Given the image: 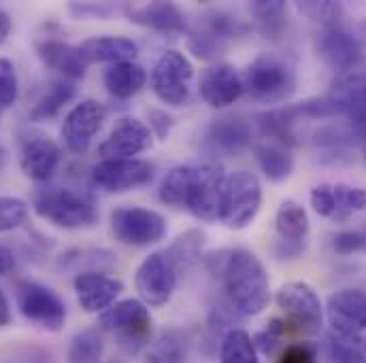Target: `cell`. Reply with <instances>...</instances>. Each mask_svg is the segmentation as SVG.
Listing matches in <instances>:
<instances>
[{"label":"cell","instance_id":"27","mask_svg":"<svg viewBox=\"0 0 366 363\" xmlns=\"http://www.w3.org/2000/svg\"><path fill=\"white\" fill-rule=\"evenodd\" d=\"M254 158H256L258 168L264 173L269 181H285L294 173V155L283 143H277V140L258 143L254 147Z\"/></svg>","mask_w":366,"mask_h":363},{"label":"cell","instance_id":"38","mask_svg":"<svg viewBox=\"0 0 366 363\" xmlns=\"http://www.w3.org/2000/svg\"><path fill=\"white\" fill-rule=\"evenodd\" d=\"M311 206H313V210H315L320 217L332 219V217H335V210H337L335 185H328V183L315 185V187L311 189Z\"/></svg>","mask_w":366,"mask_h":363},{"label":"cell","instance_id":"16","mask_svg":"<svg viewBox=\"0 0 366 363\" xmlns=\"http://www.w3.org/2000/svg\"><path fill=\"white\" fill-rule=\"evenodd\" d=\"M154 145V134L145 121L137 117H122L109 136L100 143L98 155L102 160H137Z\"/></svg>","mask_w":366,"mask_h":363},{"label":"cell","instance_id":"44","mask_svg":"<svg viewBox=\"0 0 366 363\" xmlns=\"http://www.w3.org/2000/svg\"><path fill=\"white\" fill-rule=\"evenodd\" d=\"M11 323H13V312H11V306H9L4 291L0 289V327H6Z\"/></svg>","mask_w":366,"mask_h":363},{"label":"cell","instance_id":"40","mask_svg":"<svg viewBox=\"0 0 366 363\" xmlns=\"http://www.w3.org/2000/svg\"><path fill=\"white\" fill-rule=\"evenodd\" d=\"M366 240L358 232H341L335 236V251L341 255H354L360 249H365Z\"/></svg>","mask_w":366,"mask_h":363},{"label":"cell","instance_id":"18","mask_svg":"<svg viewBox=\"0 0 366 363\" xmlns=\"http://www.w3.org/2000/svg\"><path fill=\"white\" fill-rule=\"evenodd\" d=\"M198 91H200V98L211 108H228L245 93L243 77L239 75V71L232 64L217 62L202 73Z\"/></svg>","mask_w":366,"mask_h":363},{"label":"cell","instance_id":"36","mask_svg":"<svg viewBox=\"0 0 366 363\" xmlns=\"http://www.w3.org/2000/svg\"><path fill=\"white\" fill-rule=\"evenodd\" d=\"M296 9H298L302 15H307V17H311L313 21H317L322 28H324V26L339 24V17H341V13H343V6H341L339 2H330V0H326V2H298Z\"/></svg>","mask_w":366,"mask_h":363},{"label":"cell","instance_id":"2","mask_svg":"<svg viewBox=\"0 0 366 363\" xmlns=\"http://www.w3.org/2000/svg\"><path fill=\"white\" fill-rule=\"evenodd\" d=\"M274 302L279 310L285 315L283 319H274L269 325V332L274 338L296 334L302 338H313L324 327V306L317 291L305 280H287L277 293Z\"/></svg>","mask_w":366,"mask_h":363},{"label":"cell","instance_id":"8","mask_svg":"<svg viewBox=\"0 0 366 363\" xmlns=\"http://www.w3.org/2000/svg\"><path fill=\"white\" fill-rule=\"evenodd\" d=\"M192 77H194V66L189 58L177 49H167L154 62L149 73V83L156 98L162 104L171 108H182L189 100Z\"/></svg>","mask_w":366,"mask_h":363},{"label":"cell","instance_id":"28","mask_svg":"<svg viewBox=\"0 0 366 363\" xmlns=\"http://www.w3.org/2000/svg\"><path fill=\"white\" fill-rule=\"evenodd\" d=\"M311 227L307 208L296 200H283L274 215V230L285 242H300Z\"/></svg>","mask_w":366,"mask_h":363},{"label":"cell","instance_id":"1","mask_svg":"<svg viewBox=\"0 0 366 363\" xmlns=\"http://www.w3.org/2000/svg\"><path fill=\"white\" fill-rule=\"evenodd\" d=\"M211 274H217L224 293L234 310L245 317L264 312L271 302V278L262 260L249 249H224L207 260Z\"/></svg>","mask_w":366,"mask_h":363},{"label":"cell","instance_id":"24","mask_svg":"<svg viewBox=\"0 0 366 363\" xmlns=\"http://www.w3.org/2000/svg\"><path fill=\"white\" fill-rule=\"evenodd\" d=\"M36 53H39L41 62L47 68L60 73L62 79L79 81L86 77L88 66L84 64L77 45H71V43H64L58 39H43L36 43Z\"/></svg>","mask_w":366,"mask_h":363},{"label":"cell","instance_id":"34","mask_svg":"<svg viewBox=\"0 0 366 363\" xmlns=\"http://www.w3.org/2000/svg\"><path fill=\"white\" fill-rule=\"evenodd\" d=\"M335 193H337V210L332 221L335 223H345L350 221L354 215L366 210V191L362 187H352V185H335Z\"/></svg>","mask_w":366,"mask_h":363},{"label":"cell","instance_id":"48","mask_svg":"<svg viewBox=\"0 0 366 363\" xmlns=\"http://www.w3.org/2000/svg\"><path fill=\"white\" fill-rule=\"evenodd\" d=\"M365 351H366V338H365Z\"/></svg>","mask_w":366,"mask_h":363},{"label":"cell","instance_id":"11","mask_svg":"<svg viewBox=\"0 0 366 363\" xmlns=\"http://www.w3.org/2000/svg\"><path fill=\"white\" fill-rule=\"evenodd\" d=\"M224 181H226V170L219 164L192 166L185 210L200 221H215L219 217Z\"/></svg>","mask_w":366,"mask_h":363},{"label":"cell","instance_id":"5","mask_svg":"<svg viewBox=\"0 0 366 363\" xmlns=\"http://www.w3.org/2000/svg\"><path fill=\"white\" fill-rule=\"evenodd\" d=\"M262 206V185L260 179L249 170H234L226 175L222 202H219V217L217 221L226 230H247Z\"/></svg>","mask_w":366,"mask_h":363},{"label":"cell","instance_id":"37","mask_svg":"<svg viewBox=\"0 0 366 363\" xmlns=\"http://www.w3.org/2000/svg\"><path fill=\"white\" fill-rule=\"evenodd\" d=\"M19 96L17 71L11 60L0 58V108H11Z\"/></svg>","mask_w":366,"mask_h":363},{"label":"cell","instance_id":"46","mask_svg":"<svg viewBox=\"0 0 366 363\" xmlns=\"http://www.w3.org/2000/svg\"><path fill=\"white\" fill-rule=\"evenodd\" d=\"M356 39L360 43V51H362V60H366V21H362L358 26V32H356Z\"/></svg>","mask_w":366,"mask_h":363},{"label":"cell","instance_id":"19","mask_svg":"<svg viewBox=\"0 0 366 363\" xmlns=\"http://www.w3.org/2000/svg\"><path fill=\"white\" fill-rule=\"evenodd\" d=\"M73 289H75L79 306L86 312L102 315L122 295L124 282L102 272H81L75 276Z\"/></svg>","mask_w":366,"mask_h":363},{"label":"cell","instance_id":"12","mask_svg":"<svg viewBox=\"0 0 366 363\" xmlns=\"http://www.w3.org/2000/svg\"><path fill=\"white\" fill-rule=\"evenodd\" d=\"M179 274L173 268V264L167 260L162 251L149 253L134 272V287L141 295V302L160 308L167 306L177 289Z\"/></svg>","mask_w":366,"mask_h":363},{"label":"cell","instance_id":"14","mask_svg":"<svg viewBox=\"0 0 366 363\" xmlns=\"http://www.w3.org/2000/svg\"><path fill=\"white\" fill-rule=\"evenodd\" d=\"M98 325L122 342L132 344L143 342L152 334V315L141 300H122L98 317Z\"/></svg>","mask_w":366,"mask_h":363},{"label":"cell","instance_id":"23","mask_svg":"<svg viewBox=\"0 0 366 363\" xmlns=\"http://www.w3.org/2000/svg\"><path fill=\"white\" fill-rule=\"evenodd\" d=\"M79 56L86 66L90 64H119L132 62L139 53V47L132 39L126 36H90L77 45Z\"/></svg>","mask_w":366,"mask_h":363},{"label":"cell","instance_id":"15","mask_svg":"<svg viewBox=\"0 0 366 363\" xmlns=\"http://www.w3.org/2000/svg\"><path fill=\"white\" fill-rule=\"evenodd\" d=\"M154 164L145 160H100L92 168V181L109 193H124L154 181Z\"/></svg>","mask_w":366,"mask_h":363},{"label":"cell","instance_id":"30","mask_svg":"<svg viewBox=\"0 0 366 363\" xmlns=\"http://www.w3.org/2000/svg\"><path fill=\"white\" fill-rule=\"evenodd\" d=\"M219 363H260L256 342L245 329H230L219 347Z\"/></svg>","mask_w":366,"mask_h":363},{"label":"cell","instance_id":"20","mask_svg":"<svg viewBox=\"0 0 366 363\" xmlns=\"http://www.w3.org/2000/svg\"><path fill=\"white\" fill-rule=\"evenodd\" d=\"M62 162V149L45 136H30L19 149V168L34 183L49 181Z\"/></svg>","mask_w":366,"mask_h":363},{"label":"cell","instance_id":"3","mask_svg":"<svg viewBox=\"0 0 366 363\" xmlns=\"http://www.w3.org/2000/svg\"><path fill=\"white\" fill-rule=\"evenodd\" d=\"M241 77L243 91L260 104H281L296 91V66L277 51L258 53Z\"/></svg>","mask_w":366,"mask_h":363},{"label":"cell","instance_id":"31","mask_svg":"<svg viewBox=\"0 0 366 363\" xmlns=\"http://www.w3.org/2000/svg\"><path fill=\"white\" fill-rule=\"evenodd\" d=\"M252 15L256 17V24L260 28V32L269 39H277L285 24H287V6L285 2L281 0H273V2H267V0H260V2H254L252 6Z\"/></svg>","mask_w":366,"mask_h":363},{"label":"cell","instance_id":"43","mask_svg":"<svg viewBox=\"0 0 366 363\" xmlns=\"http://www.w3.org/2000/svg\"><path fill=\"white\" fill-rule=\"evenodd\" d=\"M15 268V255L9 247L0 245V276L9 274Z\"/></svg>","mask_w":366,"mask_h":363},{"label":"cell","instance_id":"47","mask_svg":"<svg viewBox=\"0 0 366 363\" xmlns=\"http://www.w3.org/2000/svg\"><path fill=\"white\" fill-rule=\"evenodd\" d=\"M362 158H365V164H366V145H365V149H362Z\"/></svg>","mask_w":366,"mask_h":363},{"label":"cell","instance_id":"39","mask_svg":"<svg viewBox=\"0 0 366 363\" xmlns=\"http://www.w3.org/2000/svg\"><path fill=\"white\" fill-rule=\"evenodd\" d=\"M147 117H149V123H147V128L152 130V134L158 138V140H167L169 138V134H171V130H173V117L167 113V111H160V108H152L149 113H147Z\"/></svg>","mask_w":366,"mask_h":363},{"label":"cell","instance_id":"9","mask_svg":"<svg viewBox=\"0 0 366 363\" xmlns=\"http://www.w3.org/2000/svg\"><path fill=\"white\" fill-rule=\"evenodd\" d=\"M15 304L21 317L47 332H60L66 321V306L60 295L34 280H21L15 287Z\"/></svg>","mask_w":366,"mask_h":363},{"label":"cell","instance_id":"45","mask_svg":"<svg viewBox=\"0 0 366 363\" xmlns=\"http://www.w3.org/2000/svg\"><path fill=\"white\" fill-rule=\"evenodd\" d=\"M11 30H13V19H11V15H9L6 11L0 9V45L6 43Z\"/></svg>","mask_w":366,"mask_h":363},{"label":"cell","instance_id":"7","mask_svg":"<svg viewBox=\"0 0 366 363\" xmlns=\"http://www.w3.org/2000/svg\"><path fill=\"white\" fill-rule=\"evenodd\" d=\"M111 234L126 247H149L164 240L169 225L167 219L143 206H119L109 217Z\"/></svg>","mask_w":366,"mask_h":363},{"label":"cell","instance_id":"22","mask_svg":"<svg viewBox=\"0 0 366 363\" xmlns=\"http://www.w3.org/2000/svg\"><path fill=\"white\" fill-rule=\"evenodd\" d=\"M204 138L211 151L239 155L252 145V126L243 117H219L213 119Z\"/></svg>","mask_w":366,"mask_h":363},{"label":"cell","instance_id":"10","mask_svg":"<svg viewBox=\"0 0 366 363\" xmlns=\"http://www.w3.org/2000/svg\"><path fill=\"white\" fill-rule=\"evenodd\" d=\"M245 26L226 11H209L200 17L198 26L187 39V49L200 60H213L241 36Z\"/></svg>","mask_w":366,"mask_h":363},{"label":"cell","instance_id":"13","mask_svg":"<svg viewBox=\"0 0 366 363\" xmlns=\"http://www.w3.org/2000/svg\"><path fill=\"white\" fill-rule=\"evenodd\" d=\"M313 47H315V53L332 71H339L341 75L358 71V64L362 62V51H360V43L356 34H352L339 24L320 28L313 39Z\"/></svg>","mask_w":366,"mask_h":363},{"label":"cell","instance_id":"33","mask_svg":"<svg viewBox=\"0 0 366 363\" xmlns=\"http://www.w3.org/2000/svg\"><path fill=\"white\" fill-rule=\"evenodd\" d=\"M189 179H192V166H177L173 168L160 185V200L167 206L173 208H185V198L189 189Z\"/></svg>","mask_w":366,"mask_h":363},{"label":"cell","instance_id":"6","mask_svg":"<svg viewBox=\"0 0 366 363\" xmlns=\"http://www.w3.org/2000/svg\"><path fill=\"white\" fill-rule=\"evenodd\" d=\"M326 317L332 334L350 349L365 351L366 338V291L341 289L328 297Z\"/></svg>","mask_w":366,"mask_h":363},{"label":"cell","instance_id":"32","mask_svg":"<svg viewBox=\"0 0 366 363\" xmlns=\"http://www.w3.org/2000/svg\"><path fill=\"white\" fill-rule=\"evenodd\" d=\"M102 338L98 329H81L73 336L66 353V363H100L102 362Z\"/></svg>","mask_w":366,"mask_h":363},{"label":"cell","instance_id":"42","mask_svg":"<svg viewBox=\"0 0 366 363\" xmlns=\"http://www.w3.org/2000/svg\"><path fill=\"white\" fill-rule=\"evenodd\" d=\"M113 11V6L109 4H71V13H75L77 17H104Z\"/></svg>","mask_w":366,"mask_h":363},{"label":"cell","instance_id":"4","mask_svg":"<svg viewBox=\"0 0 366 363\" xmlns=\"http://www.w3.org/2000/svg\"><path fill=\"white\" fill-rule=\"evenodd\" d=\"M34 213L62 230H86L98 223L94 195L73 187H47L34 195Z\"/></svg>","mask_w":366,"mask_h":363},{"label":"cell","instance_id":"41","mask_svg":"<svg viewBox=\"0 0 366 363\" xmlns=\"http://www.w3.org/2000/svg\"><path fill=\"white\" fill-rule=\"evenodd\" d=\"M277 363H313V353L307 344H290Z\"/></svg>","mask_w":366,"mask_h":363},{"label":"cell","instance_id":"35","mask_svg":"<svg viewBox=\"0 0 366 363\" xmlns=\"http://www.w3.org/2000/svg\"><path fill=\"white\" fill-rule=\"evenodd\" d=\"M28 219V204L21 198L0 195V234L13 232Z\"/></svg>","mask_w":366,"mask_h":363},{"label":"cell","instance_id":"17","mask_svg":"<svg viewBox=\"0 0 366 363\" xmlns=\"http://www.w3.org/2000/svg\"><path fill=\"white\" fill-rule=\"evenodd\" d=\"M104 117L107 113L98 100L90 98V100H81L79 104H75L64 117V123L60 130L64 147L75 155H84L90 149L96 134L100 132Z\"/></svg>","mask_w":366,"mask_h":363},{"label":"cell","instance_id":"26","mask_svg":"<svg viewBox=\"0 0 366 363\" xmlns=\"http://www.w3.org/2000/svg\"><path fill=\"white\" fill-rule=\"evenodd\" d=\"M204 245H207L204 232L198 227H192V230H185L183 234H179L162 253L173 264L177 274H185L202 260Z\"/></svg>","mask_w":366,"mask_h":363},{"label":"cell","instance_id":"21","mask_svg":"<svg viewBox=\"0 0 366 363\" xmlns=\"http://www.w3.org/2000/svg\"><path fill=\"white\" fill-rule=\"evenodd\" d=\"M128 19L158 34H182L185 32V15L173 2H147V4H126Z\"/></svg>","mask_w":366,"mask_h":363},{"label":"cell","instance_id":"29","mask_svg":"<svg viewBox=\"0 0 366 363\" xmlns=\"http://www.w3.org/2000/svg\"><path fill=\"white\" fill-rule=\"evenodd\" d=\"M75 91H77L75 81H69V79H58V81H54V83L49 86V90L45 91V93L39 98V102L32 106L30 119H32V121H47V119L56 117V115L64 108V104H69V102L73 100Z\"/></svg>","mask_w":366,"mask_h":363},{"label":"cell","instance_id":"25","mask_svg":"<svg viewBox=\"0 0 366 363\" xmlns=\"http://www.w3.org/2000/svg\"><path fill=\"white\" fill-rule=\"evenodd\" d=\"M102 83L115 100H130L147 83V73L134 62H119L104 71Z\"/></svg>","mask_w":366,"mask_h":363}]
</instances>
